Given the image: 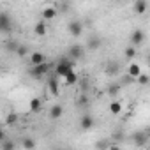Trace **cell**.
<instances>
[{
    "mask_svg": "<svg viewBox=\"0 0 150 150\" xmlns=\"http://www.w3.org/2000/svg\"><path fill=\"white\" fill-rule=\"evenodd\" d=\"M72 71V67H71V62L69 60H60L57 65H55V74H57V76H60V78H65L67 76V74Z\"/></svg>",
    "mask_w": 150,
    "mask_h": 150,
    "instance_id": "cell-1",
    "label": "cell"
},
{
    "mask_svg": "<svg viewBox=\"0 0 150 150\" xmlns=\"http://www.w3.org/2000/svg\"><path fill=\"white\" fill-rule=\"evenodd\" d=\"M13 30V21H11V16L7 13H0V32L4 34H9Z\"/></svg>",
    "mask_w": 150,
    "mask_h": 150,
    "instance_id": "cell-2",
    "label": "cell"
},
{
    "mask_svg": "<svg viewBox=\"0 0 150 150\" xmlns=\"http://www.w3.org/2000/svg\"><path fill=\"white\" fill-rule=\"evenodd\" d=\"M69 57L74 58V60L83 58V57H85V46H81V44H74V46H71V48H69Z\"/></svg>",
    "mask_w": 150,
    "mask_h": 150,
    "instance_id": "cell-3",
    "label": "cell"
},
{
    "mask_svg": "<svg viewBox=\"0 0 150 150\" xmlns=\"http://www.w3.org/2000/svg\"><path fill=\"white\" fill-rule=\"evenodd\" d=\"M50 71V64H41V65H34L32 69H30V76H34V78H41V76H44V74Z\"/></svg>",
    "mask_w": 150,
    "mask_h": 150,
    "instance_id": "cell-4",
    "label": "cell"
},
{
    "mask_svg": "<svg viewBox=\"0 0 150 150\" xmlns=\"http://www.w3.org/2000/svg\"><path fill=\"white\" fill-rule=\"evenodd\" d=\"M69 34L71 35H74V37H80L81 35V32H83V23L81 21H78V20H74V21H71L69 23Z\"/></svg>",
    "mask_w": 150,
    "mask_h": 150,
    "instance_id": "cell-5",
    "label": "cell"
},
{
    "mask_svg": "<svg viewBox=\"0 0 150 150\" xmlns=\"http://www.w3.org/2000/svg\"><path fill=\"white\" fill-rule=\"evenodd\" d=\"M145 42V34L139 30V28H136L134 32H132V35H131V44H132V48H136V46H139V44H143Z\"/></svg>",
    "mask_w": 150,
    "mask_h": 150,
    "instance_id": "cell-6",
    "label": "cell"
},
{
    "mask_svg": "<svg viewBox=\"0 0 150 150\" xmlns=\"http://www.w3.org/2000/svg\"><path fill=\"white\" fill-rule=\"evenodd\" d=\"M94 118L90 117V115H83L81 118H80V127L83 129V131H90L92 127H94Z\"/></svg>",
    "mask_w": 150,
    "mask_h": 150,
    "instance_id": "cell-7",
    "label": "cell"
},
{
    "mask_svg": "<svg viewBox=\"0 0 150 150\" xmlns=\"http://www.w3.org/2000/svg\"><path fill=\"white\" fill-rule=\"evenodd\" d=\"M146 141H148V132H146V131H141V132H136V134H134V143H136L138 146L146 145Z\"/></svg>",
    "mask_w": 150,
    "mask_h": 150,
    "instance_id": "cell-8",
    "label": "cell"
},
{
    "mask_svg": "<svg viewBox=\"0 0 150 150\" xmlns=\"http://www.w3.org/2000/svg\"><path fill=\"white\" fill-rule=\"evenodd\" d=\"M62 113H64V108H62L60 104H55V106H51V110H50V118H51V120H57V118L62 117Z\"/></svg>",
    "mask_w": 150,
    "mask_h": 150,
    "instance_id": "cell-9",
    "label": "cell"
},
{
    "mask_svg": "<svg viewBox=\"0 0 150 150\" xmlns=\"http://www.w3.org/2000/svg\"><path fill=\"white\" fill-rule=\"evenodd\" d=\"M30 62H32V65H41V64H44V62H46V57H44L42 53L35 51V53H32Z\"/></svg>",
    "mask_w": 150,
    "mask_h": 150,
    "instance_id": "cell-10",
    "label": "cell"
},
{
    "mask_svg": "<svg viewBox=\"0 0 150 150\" xmlns=\"http://www.w3.org/2000/svg\"><path fill=\"white\" fill-rule=\"evenodd\" d=\"M118 71H120V65H118L117 62H110V64L106 65V74H108V76H115Z\"/></svg>",
    "mask_w": 150,
    "mask_h": 150,
    "instance_id": "cell-11",
    "label": "cell"
},
{
    "mask_svg": "<svg viewBox=\"0 0 150 150\" xmlns=\"http://www.w3.org/2000/svg\"><path fill=\"white\" fill-rule=\"evenodd\" d=\"M146 7H148V4L145 2V0H136V4H134V11H136V14H143V13L146 11Z\"/></svg>",
    "mask_w": 150,
    "mask_h": 150,
    "instance_id": "cell-12",
    "label": "cell"
},
{
    "mask_svg": "<svg viewBox=\"0 0 150 150\" xmlns=\"http://www.w3.org/2000/svg\"><path fill=\"white\" fill-rule=\"evenodd\" d=\"M141 74V69H139V65L138 64H132L131 67H129V76L132 78V80H136L138 76Z\"/></svg>",
    "mask_w": 150,
    "mask_h": 150,
    "instance_id": "cell-13",
    "label": "cell"
},
{
    "mask_svg": "<svg viewBox=\"0 0 150 150\" xmlns=\"http://www.w3.org/2000/svg\"><path fill=\"white\" fill-rule=\"evenodd\" d=\"M18 46H20V42H18V41H14V39H9V41H6V50H7V51H13V53H16Z\"/></svg>",
    "mask_w": 150,
    "mask_h": 150,
    "instance_id": "cell-14",
    "label": "cell"
},
{
    "mask_svg": "<svg viewBox=\"0 0 150 150\" xmlns=\"http://www.w3.org/2000/svg\"><path fill=\"white\" fill-rule=\"evenodd\" d=\"M21 143H23V148H27V150H34V148H35V145H37L34 138H23V141H21Z\"/></svg>",
    "mask_w": 150,
    "mask_h": 150,
    "instance_id": "cell-15",
    "label": "cell"
},
{
    "mask_svg": "<svg viewBox=\"0 0 150 150\" xmlns=\"http://www.w3.org/2000/svg\"><path fill=\"white\" fill-rule=\"evenodd\" d=\"M64 80H65V85H74V83L78 81V76H76V72H74V71H71Z\"/></svg>",
    "mask_w": 150,
    "mask_h": 150,
    "instance_id": "cell-16",
    "label": "cell"
},
{
    "mask_svg": "<svg viewBox=\"0 0 150 150\" xmlns=\"http://www.w3.org/2000/svg\"><path fill=\"white\" fill-rule=\"evenodd\" d=\"M110 111H111V113H115V115H118V113L122 111V103H118V101H113V103L110 104Z\"/></svg>",
    "mask_w": 150,
    "mask_h": 150,
    "instance_id": "cell-17",
    "label": "cell"
},
{
    "mask_svg": "<svg viewBox=\"0 0 150 150\" xmlns=\"http://www.w3.org/2000/svg\"><path fill=\"white\" fill-rule=\"evenodd\" d=\"M90 50H97L99 46H101V41H99V37H90L88 39V44H87Z\"/></svg>",
    "mask_w": 150,
    "mask_h": 150,
    "instance_id": "cell-18",
    "label": "cell"
},
{
    "mask_svg": "<svg viewBox=\"0 0 150 150\" xmlns=\"http://www.w3.org/2000/svg\"><path fill=\"white\" fill-rule=\"evenodd\" d=\"M42 16H44V20H51V18H55V16H57V11H55L53 7H48V9H44Z\"/></svg>",
    "mask_w": 150,
    "mask_h": 150,
    "instance_id": "cell-19",
    "label": "cell"
},
{
    "mask_svg": "<svg viewBox=\"0 0 150 150\" xmlns=\"http://www.w3.org/2000/svg\"><path fill=\"white\" fill-rule=\"evenodd\" d=\"M39 110H41V99H32V101H30V111L35 113V111H39Z\"/></svg>",
    "mask_w": 150,
    "mask_h": 150,
    "instance_id": "cell-20",
    "label": "cell"
},
{
    "mask_svg": "<svg viewBox=\"0 0 150 150\" xmlns=\"http://www.w3.org/2000/svg\"><path fill=\"white\" fill-rule=\"evenodd\" d=\"M34 30H35V34H37V35H44V34H46V25H44L42 21H39V23L35 25V28H34Z\"/></svg>",
    "mask_w": 150,
    "mask_h": 150,
    "instance_id": "cell-21",
    "label": "cell"
},
{
    "mask_svg": "<svg viewBox=\"0 0 150 150\" xmlns=\"http://www.w3.org/2000/svg\"><path fill=\"white\" fill-rule=\"evenodd\" d=\"M97 148H99V150H108V148H110V143H108V139H101V141L97 143Z\"/></svg>",
    "mask_w": 150,
    "mask_h": 150,
    "instance_id": "cell-22",
    "label": "cell"
},
{
    "mask_svg": "<svg viewBox=\"0 0 150 150\" xmlns=\"http://www.w3.org/2000/svg\"><path fill=\"white\" fill-rule=\"evenodd\" d=\"M125 57H127V58H134V57H136V48H132V46L127 48V50H125Z\"/></svg>",
    "mask_w": 150,
    "mask_h": 150,
    "instance_id": "cell-23",
    "label": "cell"
},
{
    "mask_svg": "<svg viewBox=\"0 0 150 150\" xmlns=\"http://www.w3.org/2000/svg\"><path fill=\"white\" fill-rule=\"evenodd\" d=\"M16 120H18V115H16V113H9L7 118H6L7 124H16Z\"/></svg>",
    "mask_w": 150,
    "mask_h": 150,
    "instance_id": "cell-24",
    "label": "cell"
},
{
    "mask_svg": "<svg viewBox=\"0 0 150 150\" xmlns=\"http://www.w3.org/2000/svg\"><path fill=\"white\" fill-rule=\"evenodd\" d=\"M16 53H18V55H21V57H25V55L28 53V48H27V46H21V44H20V46H18V50H16Z\"/></svg>",
    "mask_w": 150,
    "mask_h": 150,
    "instance_id": "cell-25",
    "label": "cell"
},
{
    "mask_svg": "<svg viewBox=\"0 0 150 150\" xmlns=\"http://www.w3.org/2000/svg\"><path fill=\"white\" fill-rule=\"evenodd\" d=\"M138 81H139L141 85H146V83H148V76H146V74H139V76H138Z\"/></svg>",
    "mask_w": 150,
    "mask_h": 150,
    "instance_id": "cell-26",
    "label": "cell"
},
{
    "mask_svg": "<svg viewBox=\"0 0 150 150\" xmlns=\"http://www.w3.org/2000/svg\"><path fill=\"white\" fill-rule=\"evenodd\" d=\"M50 90L53 92V94H57V90H58V83L53 80V81H50Z\"/></svg>",
    "mask_w": 150,
    "mask_h": 150,
    "instance_id": "cell-27",
    "label": "cell"
},
{
    "mask_svg": "<svg viewBox=\"0 0 150 150\" xmlns=\"http://www.w3.org/2000/svg\"><path fill=\"white\" fill-rule=\"evenodd\" d=\"M4 143V150H14V143L13 141H2Z\"/></svg>",
    "mask_w": 150,
    "mask_h": 150,
    "instance_id": "cell-28",
    "label": "cell"
},
{
    "mask_svg": "<svg viewBox=\"0 0 150 150\" xmlns=\"http://www.w3.org/2000/svg\"><path fill=\"white\" fill-rule=\"evenodd\" d=\"M78 104H87V97H85V96H81V97H80V101H78Z\"/></svg>",
    "mask_w": 150,
    "mask_h": 150,
    "instance_id": "cell-29",
    "label": "cell"
},
{
    "mask_svg": "<svg viewBox=\"0 0 150 150\" xmlns=\"http://www.w3.org/2000/svg\"><path fill=\"white\" fill-rule=\"evenodd\" d=\"M117 90H118V87H113V88H110V94H117Z\"/></svg>",
    "mask_w": 150,
    "mask_h": 150,
    "instance_id": "cell-30",
    "label": "cell"
},
{
    "mask_svg": "<svg viewBox=\"0 0 150 150\" xmlns=\"http://www.w3.org/2000/svg\"><path fill=\"white\" fill-rule=\"evenodd\" d=\"M2 141H4V131L0 129V143H2Z\"/></svg>",
    "mask_w": 150,
    "mask_h": 150,
    "instance_id": "cell-31",
    "label": "cell"
},
{
    "mask_svg": "<svg viewBox=\"0 0 150 150\" xmlns=\"http://www.w3.org/2000/svg\"><path fill=\"white\" fill-rule=\"evenodd\" d=\"M108 150H120V146H111V145H110V148H108Z\"/></svg>",
    "mask_w": 150,
    "mask_h": 150,
    "instance_id": "cell-32",
    "label": "cell"
}]
</instances>
